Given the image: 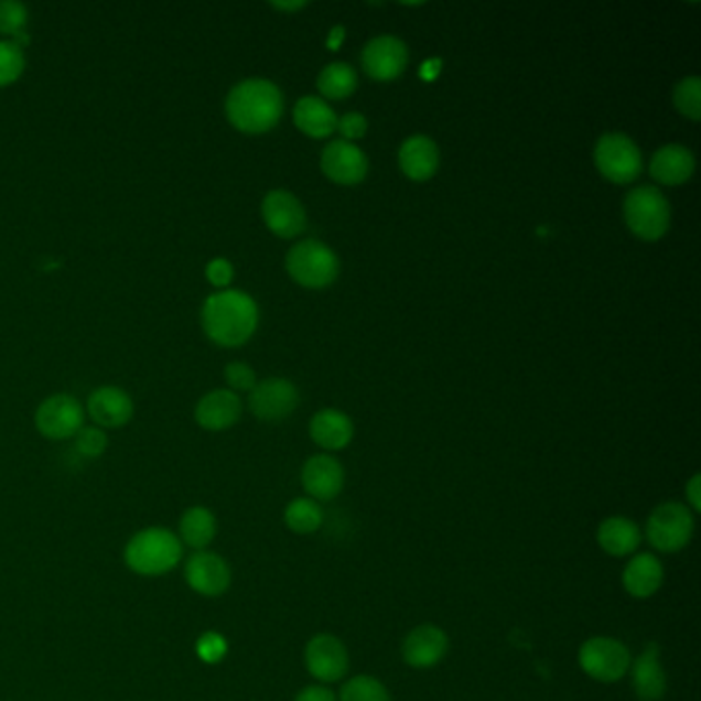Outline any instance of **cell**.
Instances as JSON below:
<instances>
[{
  "label": "cell",
  "instance_id": "obj_1",
  "mask_svg": "<svg viewBox=\"0 0 701 701\" xmlns=\"http://www.w3.org/2000/svg\"><path fill=\"white\" fill-rule=\"evenodd\" d=\"M199 321L204 334L216 346L237 348L256 334L260 309L244 290L225 289L204 301Z\"/></svg>",
  "mask_w": 701,
  "mask_h": 701
},
{
  "label": "cell",
  "instance_id": "obj_2",
  "mask_svg": "<svg viewBox=\"0 0 701 701\" xmlns=\"http://www.w3.org/2000/svg\"><path fill=\"white\" fill-rule=\"evenodd\" d=\"M284 111L282 93L268 78H247L227 95L225 114L239 132L263 134L280 122Z\"/></svg>",
  "mask_w": 701,
  "mask_h": 701
},
{
  "label": "cell",
  "instance_id": "obj_3",
  "mask_svg": "<svg viewBox=\"0 0 701 701\" xmlns=\"http://www.w3.org/2000/svg\"><path fill=\"white\" fill-rule=\"evenodd\" d=\"M182 558L180 537L163 527L138 531L123 549V562L140 576H163L177 568Z\"/></svg>",
  "mask_w": 701,
  "mask_h": 701
},
{
  "label": "cell",
  "instance_id": "obj_4",
  "mask_svg": "<svg viewBox=\"0 0 701 701\" xmlns=\"http://www.w3.org/2000/svg\"><path fill=\"white\" fill-rule=\"evenodd\" d=\"M625 223L644 241L660 239L671 225V206L660 190L641 185L627 194L624 202Z\"/></svg>",
  "mask_w": 701,
  "mask_h": 701
},
{
  "label": "cell",
  "instance_id": "obj_5",
  "mask_svg": "<svg viewBox=\"0 0 701 701\" xmlns=\"http://www.w3.org/2000/svg\"><path fill=\"white\" fill-rule=\"evenodd\" d=\"M287 270L290 278L305 289H325L339 274V261L327 245L306 239L287 254Z\"/></svg>",
  "mask_w": 701,
  "mask_h": 701
},
{
  "label": "cell",
  "instance_id": "obj_6",
  "mask_svg": "<svg viewBox=\"0 0 701 701\" xmlns=\"http://www.w3.org/2000/svg\"><path fill=\"white\" fill-rule=\"evenodd\" d=\"M693 529V513L687 504L665 503L650 515L646 525V537L656 551L677 553L689 546Z\"/></svg>",
  "mask_w": 701,
  "mask_h": 701
},
{
  "label": "cell",
  "instance_id": "obj_7",
  "mask_svg": "<svg viewBox=\"0 0 701 701\" xmlns=\"http://www.w3.org/2000/svg\"><path fill=\"white\" fill-rule=\"evenodd\" d=\"M580 667L601 683H615L632 667V655L624 641L615 638H591L580 648Z\"/></svg>",
  "mask_w": 701,
  "mask_h": 701
},
{
  "label": "cell",
  "instance_id": "obj_8",
  "mask_svg": "<svg viewBox=\"0 0 701 701\" xmlns=\"http://www.w3.org/2000/svg\"><path fill=\"white\" fill-rule=\"evenodd\" d=\"M595 165L603 177L613 183L634 182L641 171L638 144L625 134L613 132L598 138L595 147Z\"/></svg>",
  "mask_w": 701,
  "mask_h": 701
},
{
  "label": "cell",
  "instance_id": "obj_9",
  "mask_svg": "<svg viewBox=\"0 0 701 701\" xmlns=\"http://www.w3.org/2000/svg\"><path fill=\"white\" fill-rule=\"evenodd\" d=\"M85 427V408L77 397L56 393L44 399L35 412V428L50 441L75 439Z\"/></svg>",
  "mask_w": 701,
  "mask_h": 701
},
{
  "label": "cell",
  "instance_id": "obj_10",
  "mask_svg": "<svg viewBox=\"0 0 701 701\" xmlns=\"http://www.w3.org/2000/svg\"><path fill=\"white\" fill-rule=\"evenodd\" d=\"M348 650L344 641L332 634L313 636L305 648L306 671L320 683H336L348 672Z\"/></svg>",
  "mask_w": 701,
  "mask_h": 701
},
{
  "label": "cell",
  "instance_id": "obj_11",
  "mask_svg": "<svg viewBox=\"0 0 701 701\" xmlns=\"http://www.w3.org/2000/svg\"><path fill=\"white\" fill-rule=\"evenodd\" d=\"M185 582L202 596H220L229 591L230 568L218 553L202 549L194 551L185 562Z\"/></svg>",
  "mask_w": 701,
  "mask_h": 701
},
{
  "label": "cell",
  "instance_id": "obj_12",
  "mask_svg": "<svg viewBox=\"0 0 701 701\" xmlns=\"http://www.w3.org/2000/svg\"><path fill=\"white\" fill-rule=\"evenodd\" d=\"M249 393V408L263 422H280L299 406L296 387L282 377L258 382Z\"/></svg>",
  "mask_w": 701,
  "mask_h": 701
},
{
  "label": "cell",
  "instance_id": "obj_13",
  "mask_svg": "<svg viewBox=\"0 0 701 701\" xmlns=\"http://www.w3.org/2000/svg\"><path fill=\"white\" fill-rule=\"evenodd\" d=\"M261 216L266 227L282 239H292L301 235L306 225L303 204L287 190H272L266 194L261 202Z\"/></svg>",
  "mask_w": 701,
  "mask_h": 701
},
{
  "label": "cell",
  "instance_id": "obj_14",
  "mask_svg": "<svg viewBox=\"0 0 701 701\" xmlns=\"http://www.w3.org/2000/svg\"><path fill=\"white\" fill-rule=\"evenodd\" d=\"M408 66V47L393 35H381L363 50V68L375 80H393L401 77Z\"/></svg>",
  "mask_w": 701,
  "mask_h": 701
},
{
  "label": "cell",
  "instance_id": "obj_15",
  "mask_svg": "<svg viewBox=\"0 0 701 701\" xmlns=\"http://www.w3.org/2000/svg\"><path fill=\"white\" fill-rule=\"evenodd\" d=\"M321 171L339 185L360 183L368 173L366 154L348 140H334L321 153Z\"/></svg>",
  "mask_w": 701,
  "mask_h": 701
},
{
  "label": "cell",
  "instance_id": "obj_16",
  "mask_svg": "<svg viewBox=\"0 0 701 701\" xmlns=\"http://www.w3.org/2000/svg\"><path fill=\"white\" fill-rule=\"evenodd\" d=\"M87 412L91 416L95 427L101 430H114L122 428L132 420L134 416V401L123 391L122 387L106 385L95 389L87 399Z\"/></svg>",
  "mask_w": 701,
  "mask_h": 701
},
{
  "label": "cell",
  "instance_id": "obj_17",
  "mask_svg": "<svg viewBox=\"0 0 701 701\" xmlns=\"http://www.w3.org/2000/svg\"><path fill=\"white\" fill-rule=\"evenodd\" d=\"M301 482L311 500L330 503L344 488V467L330 455H315L303 465Z\"/></svg>",
  "mask_w": 701,
  "mask_h": 701
},
{
  "label": "cell",
  "instance_id": "obj_18",
  "mask_svg": "<svg viewBox=\"0 0 701 701\" xmlns=\"http://www.w3.org/2000/svg\"><path fill=\"white\" fill-rule=\"evenodd\" d=\"M241 412L244 406L237 393H233L230 389H214L196 403L194 418L199 428L211 432H223L239 422Z\"/></svg>",
  "mask_w": 701,
  "mask_h": 701
},
{
  "label": "cell",
  "instance_id": "obj_19",
  "mask_svg": "<svg viewBox=\"0 0 701 701\" xmlns=\"http://www.w3.org/2000/svg\"><path fill=\"white\" fill-rule=\"evenodd\" d=\"M449 650L446 634L436 625H420L403 640L401 655L412 669H432Z\"/></svg>",
  "mask_w": 701,
  "mask_h": 701
},
{
  "label": "cell",
  "instance_id": "obj_20",
  "mask_svg": "<svg viewBox=\"0 0 701 701\" xmlns=\"http://www.w3.org/2000/svg\"><path fill=\"white\" fill-rule=\"evenodd\" d=\"M632 686L641 701H658L665 695L667 675L656 644H648L632 665Z\"/></svg>",
  "mask_w": 701,
  "mask_h": 701
},
{
  "label": "cell",
  "instance_id": "obj_21",
  "mask_svg": "<svg viewBox=\"0 0 701 701\" xmlns=\"http://www.w3.org/2000/svg\"><path fill=\"white\" fill-rule=\"evenodd\" d=\"M439 147L428 137L408 138L399 149V168L413 182L430 180L439 171Z\"/></svg>",
  "mask_w": 701,
  "mask_h": 701
},
{
  "label": "cell",
  "instance_id": "obj_22",
  "mask_svg": "<svg viewBox=\"0 0 701 701\" xmlns=\"http://www.w3.org/2000/svg\"><path fill=\"white\" fill-rule=\"evenodd\" d=\"M695 169V159L681 144H667L656 151L650 161V173L662 185H681L689 182Z\"/></svg>",
  "mask_w": 701,
  "mask_h": 701
},
{
  "label": "cell",
  "instance_id": "obj_23",
  "mask_svg": "<svg viewBox=\"0 0 701 701\" xmlns=\"http://www.w3.org/2000/svg\"><path fill=\"white\" fill-rule=\"evenodd\" d=\"M665 580V570L653 553H638L624 570V589L634 598L655 595Z\"/></svg>",
  "mask_w": 701,
  "mask_h": 701
},
{
  "label": "cell",
  "instance_id": "obj_24",
  "mask_svg": "<svg viewBox=\"0 0 701 701\" xmlns=\"http://www.w3.org/2000/svg\"><path fill=\"white\" fill-rule=\"evenodd\" d=\"M292 118L296 128L311 138H327L337 128V116L320 97H301L294 106Z\"/></svg>",
  "mask_w": 701,
  "mask_h": 701
},
{
  "label": "cell",
  "instance_id": "obj_25",
  "mask_svg": "<svg viewBox=\"0 0 701 701\" xmlns=\"http://www.w3.org/2000/svg\"><path fill=\"white\" fill-rule=\"evenodd\" d=\"M311 439L325 451H339L348 446L354 436L352 420L344 412L337 410H321L311 420Z\"/></svg>",
  "mask_w": 701,
  "mask_h": 701
},
{
  "label": "cell",
  "instance_id": "obj_26",
  "mask_svg": "<svg viewBox=\"0 0 701 701\" xmlns=\"http://www.w3.org/2000/svg\"><path fill=\"white\" fill-rule=\"evenodd\" d=\"M596 541L605 553L613 558H624L634 553L640 546L641 535L638 525L625 517H611L598 525Z\"/></svg>",
  "mask_w": 701,
  "mask_h": 701
},
{
  "label": "cell",
  "instance_id": "obj_27",
  "mask_svg": "<svg viewBox=\"0 0 701 701\" xmlns=\"http://www.w3.org/2000/svg\"><path fill=\"white\" fill-rule=\"evenodd\" d=\"M180 541L182 546L202 551L208 548L216 537V519L204 506L187 508L180 520Z\"/></svg>",
  "mask_w": 701,
  "mask_h": 701
},
{
  "label": "cell",
  "instance_id": "obj_28",
  "mask_svg": "<svg viewBox=\"0 0 701 701\" xmlns=\"http://www.w3.org/2000/svg\"><path fill=\"white\" fill-rule=\"evenodd\" d=\"M358 87L356 71L346 62H334L325 66L317 77V89L327 99H344L350 97Z\"/></svg>",
  "mask_w": 701,
  "mask_h": 701
},
{
  "label": "cell",
  "instance_id": "obj_29",
  "mask_svg": "<svg viewBox=\"0 0 701 701\" xmlns=\"http://www.w3.org/2000/svg\"><path fill=\"white\" fill-rule=\"evenodd\" d=\"M284 522L292 533H315L323 525V510L320 503L311 498H296L284 510Z\"/></svg>",
  "mask_w": 701,
  "mask_h": 701
},
{
  "label": "cell",
  "instance_id": "obj_30",
  "mask_svg": "<svg viewBox=\"0 0 701 701\" xmlns=\"http://www.w3.org/2000/svg\"><path fill=\"white\" fill-rule=\"evenodd\" d=\"M339 701H391L387 687L379 679L358 675L344 683L339 691Z\"/></svg>",
  "mask_w": 701,
  "mask_h": 701
},
{
  "label": "cell",
  "instance_id": "obj_31",
  "mask_svg": "<svg viewBox=\"0 0 701 701\" xmlns=\"http://www.w3.org/2000/svg\"><path fill=\"white\" fill-rule=\"evenodd\" d=\"M675 107L693 122L701 118V80L700 77H687L677 83L672 93Z\"/></svg>",
  "mask_w": 701,
  "mask_h": 701
},
{
  "label": "cell",
  "instance_id": "obj_32",
  "mask_svg": "<svg viewBox=\"0 0 701 701\" xmlns=\"http://www.w3.org/2000/svg\"><path fill=\"white\" fill-rule=\"evenodd\" d=\"M25 71V54L13 40H0V87L13 85Z\"/></svg>",
  "mask_w": 701,
  "mask_h": 701
},
{
  "label": "cell",
  "instance_id": "obj_33",
  "mask_svg": "<svg viewBox=\"0 0 701 701\" xmlns=\"http://www.w3.org/2000/svg\"><path fill=\"white\" fill-rule=\"evenodd\" d=\"M28 7L19 0H0V33L15 37L19 33H25L28 25Z\"/></svg>",
  "mask_w": 701,
  "mask_h": 701
},
{
  "label": "cell",
  "instance_id": "obj_34",
  "mask_svg": "<svg viewBox=\"0 0 701 701\" xmlns=\"http://www.w3.org/2000/svg\"><path fill=\"white\" fill-rule=\"evenodd\" d=\"M75 449L85 459L101 457L107 449L106 430L99 427H83L75 436Z\"/></svg>",
  "mask_w": 701,
  "mask_h": 701
},
{
  "label": "cell",
  "instance_id": "obj_35",
  "mask_svg": "<svg viewBox=\"0 0 701 701\" xmlns=\"http://www.w3.org/2000/svg\"><path fill=\"white\" fill-rule=\"evenodd\" d=\"M225 381L230 387V391H251L258 385L256 370L245 363H230L225 368Z\"/></svg>",
  "mask_w": 701,
  "mask_h": 701
},
{
  "label": "cell",
  "instance_id": "obj_36",
  "mask_svg": "<svg viewBox=\"0 0 701 701\" xmlns=\"http://www.w3.org/2000/svg\"><path fill=\"white\" fill-rule=\"evenodd\" d=\"M196 653L204 662H218L227 655V641L216 632H206L196 644Z\"/></svg>",
  "mask_w": 701,
  "mask_h": 701
},
{
  "label": "cell",
  "instance_id": "obj_37",
  "mask_svg": "<svg viewBox=\"0 0 701 701\" xmlns=\"http://www.w3.org/2000/svg\"><path fill=\"white\" fill-rule=\"evenodd\" d=\"M233 276H235V270H233L230 261L225 260V258H214L206 266V278L216 289H227Z\"/></svg>",
  "mask_w": 701,
  "mask_h": 701
},
{
  "label": "cell",
  "instance_id": "obj_38",
  "mask_svg": "<svg viewBox=\"0 0 701 701\" xmlns=\"http://www.w3.org/2000/svg\"><path fill=\"white\" fill-rule=\"evenodd\" d=\"M366 128H368V122H366L365 116L358 114V111H352V114H346L344 118L337 120L336 130L342 132L344 140L352 142V140L365 137Z\"/></svg>",
  "mask_w": 701,
  "mask_h": 701
},
{
  "label": "cell",
  "instance_id": "obj_39",
  "mask_svg": "<svg viewBox=\"0 0 701 701\" xmlns=\"http://www.w3.org/2000/svg\"><path fill=\"white\" fill-rule=\"evenodd\" d=\"M294 701H337L336 693L323 686H309L299 691Z\"/></svg>",
  "mask_w": 701,
  "mask_h": 701
},
{
  "label": "cell",
  "instance_id": "obj_40",
  "mask_svg": "<svg viewBox=\"0 0 701 701\" xmlns=\"http://www.w3.org/2000/svg\"><path fill=\"white\" fill-rule=\"evenodd\" d=\"M700 484V475H693V477H691V482L687 484V500H689V504H691V508H693L695 513H700L701 510Z\"/></svg>",
  "mask_w": 701,
  "mask_h": 701
},
{
  "label": "cell",
  "instance_id": "obj_41",
  "mask_svg": "<svg viewBox=\"0 0 701 701\" xmlns=\"http://www.w3.org/2000/svg\"><path fill=\"white\" fill-rule=\"evenodd\" d=\"M342 42H344V28H334L330 40H327V46L332 47V50H336Z\"/></svg>",
  "mask_w": 701,
  "mask_h": 701
},
{
  "label": "cell",
  "instance_id": "obj_42",
  "mask_svg": "<svg viewBox=\"0 0 701 701\" xmlns=\"http://www.w3.org/2000/svg\"><path fill=\"white\" fill-rule=\"evenodd\" d=\"M306 2H272V7L274 9H280V11H299V9H303Z\"/></svg>",
  "mask_w": 701,
  "mask_h": 701
}]
</instances>
